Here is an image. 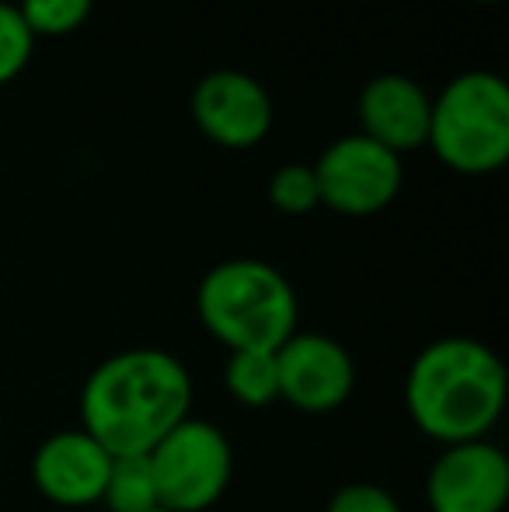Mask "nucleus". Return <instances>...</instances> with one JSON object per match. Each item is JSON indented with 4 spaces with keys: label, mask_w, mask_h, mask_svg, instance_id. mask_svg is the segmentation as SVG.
Wrapping results in <instances>:
<instances>
[{
    "label": "nucleus",
    "mask_w": 509,
    "mask_h": 512,
    "mask_svg": "<svg viewBox=\"0 0 509 512\" xmlns=\"http://www.w3.org/2000/svg\"><path fill=\"white\" fill-rule=\"evenodd\" d=\"M192 380L164 349H126L91 370L81 391V429L112 457H147L189 418Z\"/></svg>",
    "instance_id": "nucleus-1"
},
{
    "label": "nucleus",
    "mask_w": 509,
    "mask_h": 512,
    "mask_svg": "<svg viewBox=\"0 0 509 512\" xmlns=\"http://www.w3.org/2000/svg\"><path fill=\"white\" fill-rule=\"evenodd\" d=\"M509 394L506 366L478 338L429 342L408 366L405 405L415 429L443 446L489 439Z\"/></svg>",
    "instance_id": "nucleus-2"
},
{
    "label": "nucleus",
    "mask_w": 509,
    "mask_h": 512,
    "mask_svg": "<svg viewBox=\"0 0 509 512\" xmlns=\"http://www.w3.org/2000/svg\"><path fill=\"white\" fill-rule=\"evenodd\" d=\"M203 328L227 352H276L297 331V293L290 279L258 258L213 265L196 293Z\"/></svg>",
    "instance_id": "nucleus-3"
},
{
    "label": "nucleus",
    "mask_w": 509,
    "mask_h": 512,
    "mask_svg": "<svg viewBox=\"0 0 509 512\" xmlns=\"http://www.w3.org/2000/svg\"><path fill=\"white\" fill-rule=\"evenodd\" d=\"M426 143L447 168L489 175L509 157V88L499 74L468 70L454 77L429 108Z\"/></svg>",
    "instance_id": "nucleus-4"
},
{
    "label": "nucleus",
    "mask_w": 509,
    "mask_h": 512,
    "mask_svg": "<svg viewBox=\"0 0 509 512\" xmlns=\"http://www.w3.org/2000/svg\"><path fill=\"white\" fill-rule=\"evenodd\" d=\"M154 471L157 502L171 512H206L224 499L234 474L231 439L206 418L178 422L147 453Z\"/></svg>",
    "instance_id": "nucleus-5"
},
{
    "label": "nucleus",
    "mask_w": 509,
    "mask_h": 512,
    "mask_svg": "<svg viewBox=\"0 0 509 512\" xmlns=\"http://www.w3.org/2000/svg\"><path fill=\"white\" fill-rule=\"evenodd\" d=\"M321 206L342 216H370L394 203L401 189V161L363 133L335 140L314 164Z\"/></svg>",
    "instance_id": "nucleus-6"
},
{
    "label": "nucleus",
    "mask_w": 509,
    "mask_h": 512,
    "mask_svg": "<svg viewBox=\"0 0 509 512\" xmlns=\"http://www.w3.org/2000/svg\"><path fill=\"white\" fill-rule=\"evenodd\" d=\"M279 370V401L325 415L349 401L356 384L353 356L332 335L318 331H293L276 349Z\"/></svg>",
    "instance_id": "nucleus-7"
},
{
    "label": "nucleus",
    "mask_w": 509,
    "mask_h": 512,
    "mask_svg": "<svg viewBox=\"0 0 509 512\" xmlns=\"http://www.w3.org/2000/svg\"><path fill=\"white\" fill-rule=\"evenodd\" d=\"M429 512H503L509 460L489 439L454 443L433 460L426 478Z\"/></svg>",
    "instance_id": "nucleus-8"
},
{
    "label": "nucleus",
    "mask_w": 509,
    "mask_h": 512,
    "mask_svg": "<svg viewBox=\"0 0 509 512\" xmlns=\"http://www.w3.org/2000/svg\"><path fill=\"white\" fill-rule=\"evenodd\" d=\"M192 119L213 143L245 150L269 133L272 102L255 77L241 70H213L192 91Z\"/></svg>",
    "instance_id": "nucleus-9"
},
{
    "label": "nucleus",
    "mask_w": 509,
    "mask_h": 512,
    "mask_svg": "<svg viewBox=\"0 0 509 512\" xmlns=\"http://www.w3.org/2000/svg\"><path fill=\"white\" fill-rule=\"evenodd\" d=\"M112 453L84 429L49 436L32 457V481L53 506L81 509L102 502Z\"/></svg>",
    "instance_id": "nucleus-10"
},
{
    "label": "nucleus",
    "mask_w": 509,
    "mask_h": 512,
    "mask_svg": "<svg viewBox=\"0 0 509 512\" xmlns=\"http://www.w3.org/2000/svg\"><path fill=\"white\" fill-rule=\"evenodd\" d=\"M429 108H433V98L412 77L381 74L360 95L363 136L401 157L405 150H415L426 143Z\"/></svg>",
    "instance_id": "nucleus-11"
},
{
    "label": "nucleus",
    "mask_w": 509,
    "mask_h": 512,
    "mask_svg": "<svg viewBox=\"0 0 509 512\" xmlns=\"http://www.w3.org/2000/svg\"><path fill=\"white\" fill-rule=\"evenodd\" d=\"M224 384L231 398L245 408H265L279 401V370L276 352L241 349L231 352L224 363Z\"/></svg>",
    "instance_id": "nucleus-12"
},
{
    "label": "nucleus",
    "mask_w": 509,
    "mask_h": 512,
    "mask_svg": "<svg viewBox=\"0 0 509 512\" xmlns=\"http://www.w3.org/2000/svg\"><path fill=\"white\" fill-rule=\"evenodd\" d=\"M102 502L109 512H150L157 509V485L147 457H112Z\"/></svg>",
    "instance_id": "nucleus-13"
},
{
    "label": "nucleus",
    "mask_w": 509,
    "mask_h": 512,
    "mask_svg": "<svg viewBox=\"0 0 509 512\" xmlns=\"http://www.w3.org/2000/svg\"><path fill=\"white\" fill-rule=\"evenodd\" d=\"M269 203L279 213H290V216H304L314 206H321L318 178H314L311 164H283L269 182Z\"/></svg>",
    "instance_id": "nucleus-14"
},
{
    "label": "nucleus",
    "mask_w": 509,
    "mask_h": 512,
    "mask_svg": "<svg viewBox=\"0 0 509 512\" xmlns=\"http://www.w3.org/2000/svg\"><path fill=\"white\" fill-rule=\"evenodd\" d=\"M95 0H21L18 11L32 35H67L81 28Z\"/></svg>",
    "instance_id": "nucleus-15"
},
{
    "label": "nucleus",
    "mask_w": 509,
    "mask_h": 512,
    "mask_svg": "<svg viewBox=\"0 0 509 512\" xmlns=\"http://www.w3.org/2000/svg\"><path fill=\"white\" fill-rule=\"evenodd\" d=\"M35 49V35L14 4H0V84L14 81L28 67Z\"/></svg>",
    "instance_id": "nucleus-16"
},
{
    "label": "nucleus",
    "mask_w": 509,
    "mask_h": 512,
    "mask_svg": "<svg viewBox=\"0 0 509 512\" xmlns=\"http://www.w3.org/2000/svg\"><path fill=\"white\" fill-rule=\"evenodd\" d=\"M328 512H401V502L374 481H353L339 488L328 502Z\"/></svg>",
    "instance_id": "nucleus-17"
},
{
    "label": "nucleus",
    "mask_w": 509,
    "mask_h": 512,
    "mask_svg": "<svg viewBox=\"0 0 509 512\" xmlns=\"http://www.w3.org/2000/svg\"><path fill=\"white\" fill-rule=\"evenodd\" d=\"M150 512H171V509H164V506H157V509H150Z\"/></svg>",
    "instance_id": "nucleus-18"
},
{
    "label": "nucleus",
    "mask_w": 509,
    "mask_h": 512,
    "mask_svg": "<svg viewBox=\"0 0 509 512\" xmlns=\"http://www.w3.org/2000/svg\"><path fill=\"white\" fill-rule=\"evenodd\" d=\"M478 4H496V0H478Z\"/></svg>",
    "instance_id": "nucleus-19"
}]
</instances>
